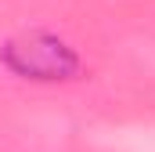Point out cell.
<instances>
[{"mask_svg":"<svg viewBox=\"0 0 155 152\" xmlns=\"http://www.w3.org/2000/svg\"><path fill=\"white\" fill-rule=\"evenodd\" d=\"M4 65L11 73L33 76V80H65L79 69V58L61 40L47 36V33H29L4 47Z\"/></svg>","mask_w":155,"mask_h":152,"instance_id":"6da1fadb","label":"cell"}]
</instances>
